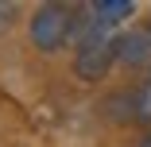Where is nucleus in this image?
<instances>
[{"label":"nucleus","instance_id":"3","mask_svg":"<svg viewBox=\"0 0 151 147\" xmlns=\"http://www.w3.org/2000/svg\"><path fill=\"white\" fill-rule=\"evenodd\" d=\"M116 62L128 70H151V19H136L116 31Z\"/></svg>","mask_w":151,"mask_h":147},{"label":"nucleus","instance_id":"4","mask_svg":"<svg viewBox=\"0 0 151 147\" xmlns=\"http://www.w3.org/2000/svg\"><path fill=\"white\" fill-rule=\"evenodd\" d=\"M89 12H93L105 27H116V23H128L136 16V4L132 0H97V4H89Z\"/></svg>","mask_w":151,"mask_h":147},{"label":"nucleus","instance_id":"6","mask_svg":"<svg viewBox=\"0 0 151 147\" xmlns=\"http://www.w3.org/2000/svg\"><path fill=\"white\" fill-rule=\"evenodd\" d=\"M12 16H16V8H12V4H0V31L12 23Z\"/></svg>","mask_w":151,"mask_h":147},{"label":"nucleus","instance_id":"1","mask_svg":"<svg viewBox=\"0 0 151 147\" xmlns=\"http://www.w3.org/2000/svg\"><path fill=\"white\" fill-rule=\"evenodd\" d=\"M74 74L81 81H101L116 66V31L105 27L93 12H78V31H74Z\"/></svg>","mask_w":151,"mask_h":147},{"label":"nucleus","instance_id":"5","mask_svg":"<svg viewBox=\"0 0 151 147\" xmlns=\"http://www.w3.org/2000/svg\"><path fill=\"white\" fill-rule=\"evenodd\" d=\"M132 112H136L139 124H151V74H147V81L139 85V89L132 93Z\"/></svg>","mask_w":151,"mask_h":147},{"label":"nucleus","instance_id":"2","mask_svg":"<svg viewBox=\"0 0 151 147\" xmlns=\"http://www.w3.org/2000/svg\"><path fill=\"white\" fill-rule=\"evenodd\" d=\"M74 31H78V12L66 8V4H43L31 23H27V35L39 50H62L66 43H74Z\"/></svg>","mask_w":151,"mask_h":147},{"label":"nucleus","instance_id":"7","mask_svg":"<svg viewBox=\"0 0 151 147\" xmlns=\"http://www.w3.org/2000/svg\"><path fill=\"white\" fill-rule=\"evenodd\" d=\"M139 147H151V136H147V139H143V143H139Z\"/></svg>","mask_w":151,"mask_h":147}]
</instances>
